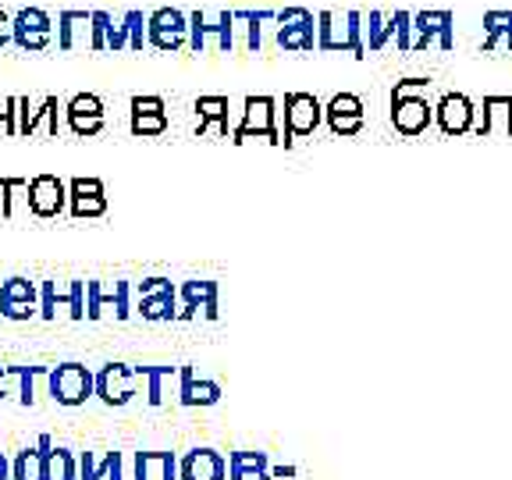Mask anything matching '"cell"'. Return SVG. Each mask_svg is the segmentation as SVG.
Returning a JSON list of instances; mask_svg holds the SVG:
<instances>
[{"label": "cell", "mask_w": 512, "mask_h": 480, "mask_svg": "<svg viewBox=\"0 0 512 480\" xmlns=\"http://www.w3.org/2000/svg\"><path fill=\"white\" fill-rule=\"evenodd\" d=\"M47 395L57 406H86L96 395V374L86 363H57L47 374Z\"/></svg>", "instance_id": "obj_4"}, {"label": "cell", "mask_w": 512, "mask_h": 480, "mask_svg": "<svg viewBox=\"0 0 512 480\" xmlns=\"http://www.w3.org/2000/svg\"><path fill=\"white\" fill-rule=\"evenodd\" d=\"M146 43L160 54H175L189 47V15L178 8H157L146 18Z\"/></svg>", "instance_id": "obj_8"}, {"label": "cell", "mask_w": 512, "mask_h": 480, "mask_svg": "<svg viewBox=\"0 0 512 480\" xmlns=\"http://www.w3.org/2000/svg\"><path fill=\"white\" fill-rule=\"evenodd\" d=\"M64 114H68V128H72L75 136H96L104 128V100L93 93L72 96Z\"/></svg>", "instance_id": "obj_25"}, {"label": "cell", "mask_w": 512, "mask_h": 480, "mask_svg": "<svg viewBox=\"0 0 512 480\" xmlns=\"http://www.w3.org/2000/svg\"><path fill=\"white\" fill-rule=\"evenodd\" d=\"M182 480H228V456L217 448H192L178 459Z\"/></svg>", "instance_id": "obj_22"}, {"label": "cell", "mask_w": 512, "mask_h": 480, "mask_svg": "<svg viewBox=\"0 0 512 480\" xmlns=\"http://www.w3.org/2000/svg\"><path fill=\"white\" fill-rule=\"evenodd\" d=\"M246 25V50H260V25L274 22V11H235Z\"/></svg>", "instance_id": "obj_37"}, {"label": "cell", "mask_w": 512, "mask_h": 480, "mask_svg": "<svg viewBox=\"0 0 512 480\" xmlns=\"http://www.w3.org/2000/svg\"><path fill=\"white\" fill-rule=\"evenodd\" d=\"M79 480H125V452H79Z\"/></svg>", "instance_id": "obj_28"}, {"label": "cell", "mask_w": 512, "mask_h": 480, "mask_svg": "<svg viewBox=\"0 0 512 480\" xmlns=\"http://www.w3.org/2000/svg\"><path fill=\"white\" fill-rule=\"evenodd\" d=\"M18 136H57V96H43L40 104L18 96Z\"/></svg>", "instance_id": "obj_17"}, {"label": "cell", "mask_w": 512, "mask_h": 480, "mask_svg": "<svg viewBox=\"0 0 512 480\" xmlns=\"http://www.w3.org/2000/svg\"><path fill=\"white\" fill-rule=\"evenodd\" d=\"M178 303H182V310H178V320H196L203 313L207 320H217V281H182L178 285Z\"/></svg>", "instance_id": "obj_19"}, {"label": "cell", "mask_w": 512, "mask_h": 480, "mask_svg": "<svg viewBox=\"0 0 512 480\" xmlns=\"http://www.w3.org/2000/svg\"><path fill=\"white\" fill-rule=\"evenodd\" d=\"M136 292V313L153 324H164V320H178V288L171 285V278H143L139 285H132Z\"/></svg>", "instance_id": "obj_7"}, {"label": "cell", "mask_w": 512, "mask_h": 480, "mask_svg": "<svg viewBox=\"0 0 512 480\" xmlns=\"http://www.w3.org/2000/svg\"><path fill=\"white\" fill-rule=\"evenodd\" d=\"M132 47V32H128V18H118L114 22V15L107 18V50H128Z\"/></svg>", "instance_id": "obj_39"}, {"label": "cell", "mask_w": 512, "mask_h": 480, "mask_svg": "<svg viewBox=\"0 0 512 480\" xmlns=\"http://www.w3.org/2000/svg\"><path fill=\"white\" fill-rule=\"evenodd\" d=\"M452 11H416L413 15V29H416V40L413 50H427L438 43L441 50H452L456 47V32H452Z\"/></svg>", "instance_id": "obj_16"}, {"label": "cell", "mask_w": 512, "mask_h": 480, "mask_svg": "<svg viewBox=\"0 0 512 480\" xmlns=\"http://www.w3.org/2000/svg\"><path fill=\"white\" fill-rule=\"evenodd\" d=\"M480 121L477 128L480 136H512V96L495 93V96H484V107H480Z\"/></svg>", "instance_id": "obj_27"}, {"label": "cell", "mask_w": 512, "mask_h": 480, "mask_svg": "<svg viewBox=\"0 0 512 480\" xmlns=\"http://www.w3.org/2000/svg\"><path fill=\"white\" fill-rule=\"evenodd\" d=\"M125 480H182L175 452H125Z\"/></svg>", "instance_id": "obj_18"}, {"label": "cell", "mask_w": 512, "mask_h": 480, "mask_svg": "<svg viewBox=\"0 0 512 480\" xmlns=\"http://www.w3.org/2000/svg\"><path fill=\"white\" fill-rule=\"evenodd\" d=\"M57 22L43 8H22L15 11V47L25 54H40L54 43Z\"/></svg>", "instance_id": "obj_12"}, {"label": "cell", "mask_w": 512, "mask_h": 480, "mask_svg": "<svg viewBox=\"0 0 512 480\" xmlns=\"http://www.w3.org/2000/svg\"><path fill=\"white\" fill-rule=\"evenodd\" d=\"M132 132L136 136L168 132V104L160 96H132Z\"/></svg>", "instance_id": "obj_26"}, {"label": "cell", "mask_w": 512, "mask_h": 480, "mask_svg": "<svg viewBox=\"0 0 512 480\" xmlns=\"http://www.w3.org/2000/svg\"><path fill=\"white\" fill-rule=\"evenodd\" d=\"M104 313H114L118 320L132 317V281H86V317L100 320Z\"/></svg>", "instance_id": "obj_9"}, {"label": "cell", "mask_w": 512, "mask_h": 480, "mask_svg": "<svg viewBox=\"0 0 512 480\" xmlns=\"http://www.w3.org/2000/svg\"><path fill=\"white\" fill-rule=\"evenodd\" d=\"M427 89L431 79L424 75H409V79L395 82L392 89V125L399 128L402 136H420L434 118V107L427 104Z\"/></svg>", "instance_id": "obj_1"}, {"label": "cell", "mask_w": 512, "mask_h": 480, "mask_svg": "<svg viewBox=\"0 0 512 480\" xmlns=\"http://www.w3.org/2000/svg\"><path fill=\"white\" fill-rule=\"evenodd\" d=\"M363 11H320L317 15V50L331 54L367 57V40H363Z\"/></svg>", "instance_id": "obj_2"}, {"label": "cell", "mask_w": 512, "mask_h": 480, "mask_svg": "<svg viewBox=\"0 0 512 480\" xmlns=\"http://www.w3.org/2000/svg\"><path fill=\"white\" fill-rule=\"evenodd\" d=\"M324 118H328L335 136H356L367 121V111H363V100L356 93H335L324 107Z\"/></svg>", "instance_id": "obj_21"}, {"label": "cell", "mask_w": 512, "mask_h": 480, "mask_svg": "<svg viewBox=\"0 0 512 480\" xmlns=\"http://www.w3.org/2000/svg\"><path fill=\"white\" fill-rule=\"evenodd\" d=\"M324 121V107L313 93H285V143L299 136H310L313 128Z\"/></svg>", "instance_id": "obj_15"}, {"label": "cell", "mask_w": 512, "mask_h": 480, "mask_svg": "<svg viewBox=\"0 0 512 480\" xmlns=\"http://www.w3.org/2000/svg\"><path fill=\"white\" fill-rule=\"evenodd\" d=\"M29 207L36 217H57L68 207V185L57 175H36L29 182Z\"/></svg>", "instance_id": "obj_23"}, {"label": "cell", "mask_w": 512, "mask_h": 480, "mask_svg": "<svg viewBox=\"0 0 512 480\" xmlns=\"http://www.w3.org/2000/svg\"><path fill=\"white\" fill-rule=\"evenodd\" d=\"M8 43H15V15L0 8V50L8 47Z\"/></svg>", "instance_id": "obj_44"}, {"label": "cell", "mask_w": 512, "mask_h": 480, "mask_svg": "<svg viewBox=\"0 0 512 480\" xmlns=\"http://www.w3.org/2000/svg\"><path fill=\"white\" fill-rule=\"evenodd\" d=\"M139 381L143 374L132 363H107L96 370V399L107 406H125L132 395H139Z\"/></svg>", "instance_id": "obj_10"}, {"label": "cell", "mask_w": 512, "mask_h": 480, "mask_svg": "<svg viewBox=\"0 0 512 480\" xmlns=\"http://www.w3.org/2000/svg\"><path fill=\"white\" fill-rule=\"evenodd\" d=\"M367 25H363V32H367V50H384L388 47V40H395V15L384 18L381 11H370Z\"/></svg>", "instance_id": "obj_36"}, {"label": "cell", "mask_w": 512, "mask_h": 480, "mask_svg": "<svg viewBox=\"0 0 512 480\" xmlns=\"http://www.w3.org/2000/svg\"><path fill=\"white\" fill-rule=\"evenodd\" d=\"M296 466H271V477L274 480H288V477H296Z\"/></svg>", "instance_id": "obj_47"}, {"label": "cell", "mask_w": 512, "mask_h": 480, "mask_svg": "<svg viewBox=\"0 0 512 480\" xmlns=\"http://www.w3.org/2000/svg\"><path fill=\"white\" fill-rule=\"evenodd\" d=\"M0 128L8 136L18 132V96H0Z\"/></svg>", "instance_id": "obj_41"}, {"label": "cell", "mask_w": 512, "mask_h": 480, "mask_svg": "<svg viewBox=\"0 0 512 480\" xmlns=\"http://www.w3.org/2000/svg\"><path fill=\"white\" fill-rule=\"evenodd\" d=\"M0 317L4 320L40 317V285L29 278L0 281Z\"/></svg>", "instance_id": "obj_14"}, {"label": "cell", "mask_w": 512, "mask_h": 480, "mask_svg": "<svg viewBox=\"0 0 512 480\" xmlns=\"http://www.w3.org/2000/svg\"><path fill=\"white\" fill-rule=\"evenodd\" d=\"M22 392V367H0V402Z\"/></svg>", "instance_id": "obj_42"}, {"label": "cell", "mask_w": 512, "mask_h": 480, "mask_svg": "<svg viewBox=\"0 0 512 480\" xmlns=\"http://www.w3.org/2000/svg\"><path fill=\"white\" fill-rule=\"evenodd\" d=\"M228 480H274L267 452H228Z\"/></svg>", "instance_id": "obj_30"}, {"label": "cell", "mask_w": 512, "mask_h": 480, "mask_svg": "<svg viewBox=\"0 0 512 480\" xmlns=\"http://www.w3.org/2000/svg\"><path fill=\"white\" fill-rule=\"evenodd\" d=\"M413 15L409 11H395V43H399V50H413Z\"/></svg>", "instance_id": "obj_43"}, {"label": "cell", "mask_w": 512, "mask_h": 480, "mask_svg": "<svg viewBox=\"0 0 512 480\" xmlns=\"http://www.w3.org/2000/svg\"><path fill=\"white\" fill-rule=\"evenodd\" d=\"M146 384V402L150 406H164L171 395V388L178 392V381H182V367H139Z\"/></svg>", "instance_id": "obj_31"}, {"label": "cell", "mask_w": 512, "mask_h": 480, "mask_svg": "<svg viewBox=\"0 0 512 480\" xmlns=\"http://www.w3.org/2000/svg\"><path fill=\"white\" fill-rule=\"evenodd\" d=\"M221 399V384L196 377L192 367H182V381H178V402L182 406H214Z\"/></svg>", "instance_id": "obj_29"}, {"label": "cell", "mask_w": 512, "mask_h": 480, "mask_svg": "<svg viewBox=\"0 0 512 480\" xmlns=\"http://www.w3.org/2000/svg\"><path fill=\"white\" fill-rule=\"evenodd\" d=\"M484 50H512V11L484 15Z\"/></svg>", "instance_id": "obj_34"}, {"label": "cell", "mask_w": 512, "mask_h": 480, "mask_svg": "<svg viewBox=\"0 0 512 480\" xmlns=\"http://www.w3.org/2000/svg\"><path fill=\"white\" fill-rule=\"evenodd\" d=\"M196 114H200V125H196L200 136H207V132L228 136V96H200Z\"/></svg>", "instance_id": "obj_33"}, {"label": "cell", "mask_w": 512, "mask_h": 480, "mask_svg": "<svg viewBox=\"0 0 512 480\" xmlns=\"http://www.w3.org/2000/svg\"><path fill=\"white\" fill-rule=\"evenodd\" d=\"M8 192H11L8 217H25V214H32V207H29V182H25V178H8Z\"/></svg>", "instance_id": "obj_38"}, {"label": "cell", "mask_w": 512, "mask_h": 480, "mask_svg": "<svg viewBox=\"0 0 512 480\" xmlns=\"http://www.w3.org/2000/svg\"><path fill=\"white\" fill-rule=\"evenodd\" d=\"M0 480H11V459L0 452Z\"/></svg>", "instance_id": "obj_48"}, {"label": "cell", "mask_w": 512, "mask_h": 480, "mask_svg": "<svg viewBox=\"0 0 512 480\" xmlns=\"http://www.w3.org/2000/svg\"><path fill=\"white\" fill-rule=\"evenodd\" d=\"M267 139V143H285L278 128V104L274 96H246L242 104V121L235 125L232 139L235 143H246V139Z\"/></svg>", "instance_id": "obj_6"}, {"label": "cell", "mask_w": 512, "mask_h": 480, "mask_svg": "<svg viewBox=\"0 0 512 480\" xmlns=\"http://www.w3.org/2000/svg\"><path fill=\"white\" fill-rule=\"evenodd\" d=\"M232 47H235V11H221V15L192 11L189 15L192 54H228Z\"/></svg>", "instance_id": "obj_3"}, {"label": "cell", "mask_w": 512, "mask_h": 480, "mask_svg": "<svg viewBox=\"0 0 512 480\" xmlns=\"http://www.w3.org/2000/svg\"><path fill=\"white\" fill-rule=\"evenodd\" d=\"M278 22V47L296 50V54H310L317 50V18L306 8H285L274 15Z\"/></svg>", "instance_id": "obj_11"}, {"label": "cell", "mask_w": 512, "mask_h": 480, "mask_svg": "<svg viewBox=\"0 0 512 480\" xmlns=\"http://www.w3.org/2000/svg\"><path fill=\"white\" fill-rule=\"evenodd\" d=\"M43 459H47V480H79V456L72 448L54 445V438H40Z\"/></svg>", "instance_id": "obj_32"}, {"label": "cell", "mask_w": 512, "mask_h": 480, "mask_svg": "<svg viewBox=\"0 0 512 480\" xmlns=\"http://www.w3.org/2000/svg\"><path fill=\"white\" fill-rule=\"evenodd\" d=\"M68 210L72 217H100L107 210V189L100 178H72L68 182Z\"/></svg>", "instance_id": "obj_24"}, {"label": "cell", "mask_w": 512, "mask_h": 480, "mask_svg": "<svg viewBox=\"0 0 512 480\" xmlns=\"http://www.w3.org/2000/svg\"><path fill=\"white\" fill-rule=\"evenodd\" d=\"M11 207V192H8V178H0V217H8Z\"/></svg>", "instance_id": "obj_46"}, {"label": "cell", "mask_w": 512, "mask_h": 480, "mask_svg": "<svg viewBox=\"0 0 512 480\" xmlns=\"http://www.w3.org/2000/svg\"><path fill=\"white\" fill-rule=\"evenodd\" d=\"M57 47L64 54L96 50V15L93 11H61L57 15Z\"/></svg>", "instance_id": "obj_13"}, {"label": "cell", "mask_w": 512, "mask_h": 480, "mask_svg": "<svg viewBox=\"0 0 512 480\" xmlns=\"http://www.w3.org/2000/svg\"><path fill=\"white\" fill-rule=\"evenodd\" d=\"M125 18H128V32H132V47L128 50H139L143 54V47H146V18H143V11H125Z\"/></svg>", "instance_id": "obj_40"}, {"label": "cell", "mask_w": 512, "mask_h": 480, "mask_svg": "<svg viewBox=\"0 0 512 480\" xmlns=\"http://www.w3.org/2000/svg\"><path fill=\"white\" fill-rule=\"evenodd\" d=\"M11 480H47V459H43L40 441L22 448V452L11 459Z\"/></svg>", "instance_id": "obj_35"}, {"label": "cell", "mask_w": 512, "mask_h": 480, "mask_svg": "<svg viewBox=\"0 0 512 480\" xmlns=\"http://www.w3.org/2000/svg\"><path fill=\"white\" fill-rule=\"evenodd\" d=\"M434 121L441 125V132L459 136V132H470L477 125V107L466 93H445L434 107Z\"/></svg>", "instance_id": "obj_20"}, {"label": "cell", "mask_w": 512, "mask_h": 480, "mask_svg": "<svg viewBox=\"0 0 512 480\" xmlns=\"http://www.w3.org/2000/svg\"><path fill=\"white\" fill-rule=\"evenodd\" d=\"M40 317L86 320V281H40Z\"/></svg>", "instance_id": "obj_5"}, {"label": "cell", "mask_w": 512, "mask_h": 480, "mask_svg": "<svg viewBox=\"0 0 512 480\" xmlns=\"http://www.w3.org/2000/svg\"><path fill=\"white\" fill-rule=\"evenodd\" d=\"M96 15V50H107V11H93Z\"/></svg>", "instance_id": "obj_45"}]
</instances>
